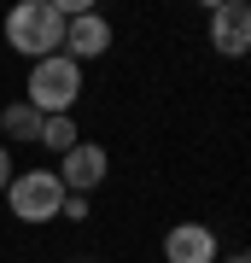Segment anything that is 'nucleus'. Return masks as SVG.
I'll list each match as a JSON object with an SVG mask.
<instances>
[{"mask_svg": "<svg viewBox=\"0 0 251 263\" xmlns=\"http://www.w3.org/2000/svg\"><path fill=\"white\" fill-rule=\"evenodd\" d=\"M164 257L169 263H216V234L205 222H176L164 234Z\"/></svg>", "mask_w": 251, "mask_h": 263, "instance_id": "423d86ee", "label": "nucleus"}, {"mask_svg": "<svg viewBox=\"0 0 251 263\" xmlns=\"http://www.w3.org/2000/svg\"><path fill=\"white\" fill-rule=\"evenodd\" d=\"M6 41L29 59H53L65 47V18H59L53 0H24V6L6 12Z\"/></svg>", "mask_w": 251, "mask_h": 263, "instance_id": "f257e3e1", "label": "nucleus"}, {"mask_svg": "<svg viewBox=\"0 0 251 263\" xmlns=\"http://www.w3.org/2000/svg\"><path fill=\"white\" fill-rule=\"evenodd\" d=\"M59 216H70V222H82V216H88V199H76V193H65V211H59Z\"/></svg>", "mask_w": 251, "mask_h": 263, "instance_id": "9d476101", "label": "nucleus"}, {"mask_svg": "<svg viewBox=\"0 0 251 263\" xmlns=\"http://www.w3.org/2000/svg\"><path fill=\"white\" fill-rule=\"evenodd\" d=\"M234 263H251V246H245V252H240V257H234Z\"/></svg>", "mask_w": 251, "mask_h": 263, "instance_id": "f8f14e48", "label": "nucleus"}, {"mask_svg": "<svg viewBox=\"0 0 251 263\" xmlns=\"http://www.w3.org/2000/svg\"><path fill=\"white\" fill-rule=\"evenodd\" d=\"M210 47L222 59H245L251 53V6L245 0H216L210 6Z\"/></svg>", "mask_w": 251, "mask_h": 263, "instance_id": "20e7f679", "label": "nucleus"}, {"mask_svg": "<svg viewBox=\"0 0 251 263\" xmlns=\"http://www.w3.org/2000/svg\"><path fill=\"white\" fill-rule=\"evenodd\" d=\"M0 135H12V141L35 146V141H41V111H35V105H29V100L6 105V111H0Z\"/></svg>", "mask_w": 251, "mask_h": 263, "instance_id": "6e6552de", "label": "nucleus"}, {"mask_svg": "<svg viewBox=\"0 0 251 263\" xmlns=\"http://www.w3.org/2000/svg\"><path fill=\"white\" fill-rule=\"evenodd\" d=\"M12 187V158H6V146H0V193Z\"/></svg>", "mask_w": 251, "mask_h": 263, "instance_id": "9b49d317", "label": "nucleus"}, {"mask_svg": "<svg viewBox=\"0 0 251 263\" xmlns=\"http://www.w3.org/2000/svg\"><path fill=\"white\" fill-rule=\"evenodd\" d=\"M6 205H12V216H18V222H53V216L65 211V181H59L53 170H29V176H12Z\"/></svg>", "mask_w": 251, "mask_h": 263, "instance_id": "7ed1b4c3", "label": "nucleus"}, {"mask_svg": "<svg viewBox=\"0 0 251 263\" xmlns=\"http://www.w3.org/2000/svg\"><path fill=\"white\" fill-rule=\"evenodd\" d=\"M105 170H111L105 146H93V141H76V146L65 152V170H59V181H65V193L88 199V193H93V187L105 181Z\"/></svg>", "mask_w": 251, "mask_h": 263, "instance_id": "39448f33", "label": "nucleus"}, {"mask_svg": "<svg viewBox=\"0 0 251 263\" xmlns=\"http://www.w3.org/2000/svg\"><path fill=\"white\" fill-rule=\"evenodd\" d=\"M35 146L70 152V146H76V123H70V117H41V141H35Z\"/></svg>", "mask_w": 251, "mask_h": 263, "instance_id": "1a4fd4ad", "label": "nucleus"}, {"mask_svg": "<svg viewBox=\"0 0 251 263\" xmlns=\"http://www.w3.org/2000/svg\"><path fill=\"white\" fill-rule=\"evenodd\" d=\"M65 59H100L111 47V24L100 18V12H82V18H65Z\"/></svg>", "mask_w": 251, "mask_h": 263, "instance_id": "0eeeda50", "label": "nucleus"}, {"mask_svg": "<svg viewBox=\"0 0 251 263\" xmlns=\"http://www.w3.org/2000/svg\"><path fill=\"white\" fill-rule=\"evenodd\" d=\"M76 94H82V65L76 59L53 53V59H35L29 65V105L41 117H70Z\"/></svg>", "mask_w": 251, "mask_h": 263, "instance_id": "f03ea898", "label": "nucleus"}]
</instances>
